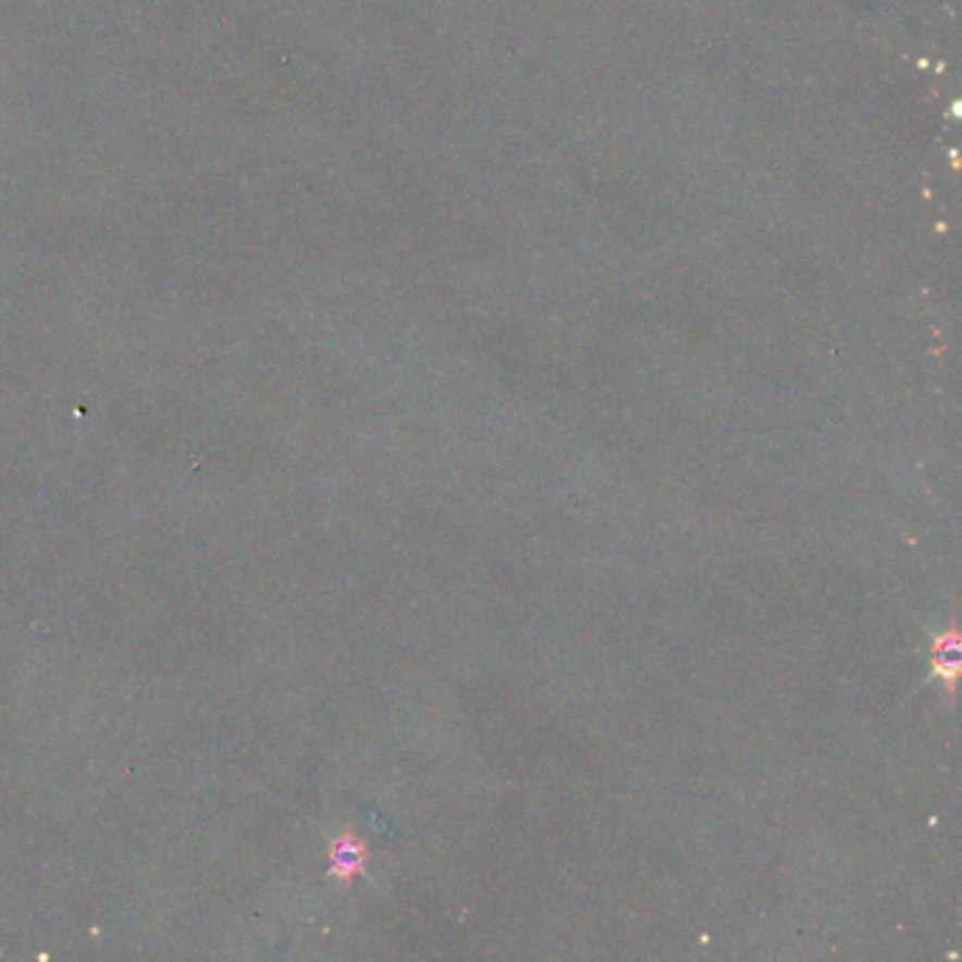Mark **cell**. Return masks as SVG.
Masks as SVG:
<instances>
[{"instance_id": "2", "label": "cell", "mask_w": 962, "mask_h": 962, "mask_svg": "<svg viewBox=\"0 0 962 962\" xmlns=\"http://www.w3.org/2000/svg\"><path fill=\"white\" fill-rule=\"evenodd\" d=\"M368 864V847L354 832H342L331 844V875L340 880L359 878Z\"/></svg>"}, {"instance_id": "1", "label": "cell", "mask_w": 962, "mask_h": 962, "mask_svg": "<svg viewBox=\"0 0 962 962\" xmlns=\"http://www.w3.org/2000/svg\"><path fill=\"white\" fill-rule=\"evenodd\" d=\"M960 666H962L960 630L951 624L949 630L940 632V636L935 638V644H932V669H935L937 678L946 683V689L954 692L957 678H960Z\"/></svg>"}]
</instances>
